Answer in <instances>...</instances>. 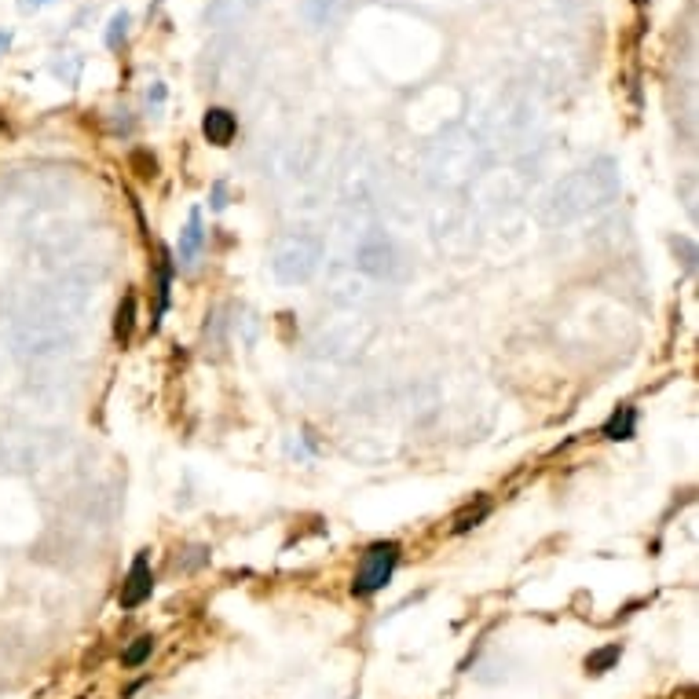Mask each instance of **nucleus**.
Here are the masks:
<instances>
[{"instance_id": "obj_1", "label": "nucleus", "mask_w": 699, "mask_h": 699, "mask_svg": "<svg viewBox=\"0 0 699 699\" xmlns=\"http://www.w3.org/2000/svg\"><path fill=\"white\" fill-rule=\"evenodd\" d=\"M615 194H619V176L612 172V161H601L593 169L575 172L571 180H564L553 190L550 220H575L582 212H597V209L612 205Z\"/></svg>"}, {"instance_id": "obj_2", "label": "nucleus", "mask_w": 699, "mask_h": 699, "mask_svg": "<svg viewBox=\"0 0 699 699\" xmlns=\"http://www.w3.org/2000/svg\"><path fill=\"white\" fill-rule=\"evenodd\" d=\"M319 257H323V246L315 235H286L279 246H275V275L283 283H308L319 268Z\"/></svg>"}, {"instance_id": "obj_3", "label": "nucleus", "mask_w": 699, "mask_h": 699, "mask_svg": "<svg viewBox=\"0 0 699 699\" xmlns=\"http://www.w3.org/2000/svg\"><path fill=\"white\" fill-rule=\"evenodd\" d=\"M396 568H399V546H396V542H374V546L363 553L359 568H355L352 593H355V597H370V593L385 590V586L392 582Z\"/></svg>"}, {"instance_id": "obj_4", "label": "nucleus", "mask_w": 699, "mask_h": 699, "mask_svg": "<svg viewBox=\"0 0 699 699\" xmlns=\"http://www.w3.org/2000/svg\"><path fill=\"white\" fill-rule=\"evenodd\" d=\"M355 264H359V272H366V275H374V279H392L396 275V246L385 239V235H366L363 242H359V250H355Z\"/></svg>"}, {"instance_id": "obj_5", "label": "nucleus", "mask_w": 699, "mask_h": 699, "mask_svg": "<svg viewBox=\"0 0 699 699\" xmlns=\"http://www.w3.org/2000/svg\"><path fill=\"white\" fill-rule=\"evenodd\" d=\"M150 593H154V575H150V557L147 553H136V560H132V568H128V575H125V582H121V608L125 612H132V608H139L143 601H150Z\"/></svg>"}, {"instance_id": "obj_6", "label": "nucleus", "mask_w": 699, "mask_h": 699, "mask_svg": "<svg viewBox=\"0 0 699 699\" xmlns=\"http://www.w3.org/2000/svg\"><path fill=\"white\" fill-rule=\"evenodd\" d=\"M201 132H205L209 143L227 147L231 139H235V132H239V118L231 114L227 107H209L205 118H201Z\"/></svg>"}, {"instance_id": "obj_7", "label": "nucleus", "mask_w": 699, "mask_h": 699, "mask_svg": "<svg viewBox=\"0 0 699 699\" xmlns=\"http://www.w3.org/2000/svg\"><path fill=\"white\" fill-rule=\"evenodd\" d=\"M201 239H205V231H201V212L194 209L187 227H183V235H180V268H190L198 261V250H201Z\"/></svg>"}, {"instance_id": "obj_8", "label": "nucleus", "mask_w": 699, "mask_h": 699, "mask_svg": "<svg viewBox=\"0 0 699 699\" xmlns=\"http://www.w3.org/2000/svg\"><path fill=\"white\" fill-rule=\"evenodd\" d=\"M604 439H633L637 436V406H619V410H612V417L604 421Z\"/></svg>"}, {"instance_id": "obj_9", "label": "nucleus", "mask_w": 699, "mask_h": 699, "mask_svg": "<svg viewBox=\"0 0 699 699\" xmlns=\"http://www.w3.org/2000/svg\"><path fill=\"white\" fill-rule=\"evenodd\" d=\"M619 659H622V644L597 648V652H590V655H586V673H604V670H612Z\"/></svg>"}, {"instance_id": "obj_10", "label": "nucleus", "mask_w": 699, "mask_h": 699, "mask_svg": "<svg viewBox=\"0 0 699 699\" xmlns=\"http://www.w3.org/2000/svg\"><path fill=\"white\" fill-rule=\"evenodd\" d=\"M132 326H136V297L128 293V297L121 301V308H118V323H114V337H118L121 344H128V337H132Z\"/></svg>"}, {"instance_id": "obj_11", "label": "nucleus", "mask_w": 699, "mask_h": 699, "mask_svg": "<svg viewBox=\"0 0 699 699\" xmlns=\"http://www.w3.org/2000/svg\"><path fill=\"white\" fill-rule=\"evenodd\" d=\"M169 286H172V257H169V250H161V264H158V315L169 308Z\"/></svg>"}, {"instance_id": "obj_12", "label": "nucleus", "mask_w": 699, "mask_h": 699, "mask_svg": "<svg viewBox=\"0 0 699 699\" xmlns=\"http://www.w3.org/2000/svg\"><path fill=\"white\" fill-rule=\"evenodd\" d=\"M150 652H154V637H150V633H143V637H136V641L121 652V663H125V666H139V663H147V659H150Z\"/></svg>"}, {"instance_id": "obj_13", "label": "nucleus", "mask_w": 699, "mask_h": 699, "mask_svg": "<svg viewBox=\"0 0 699 699\" xmlns=\"http://www.w3.org/2000/svg\"><path fill=\"white\" fill-rule=\"evenodd\" d=\"M488 513H491V506H488V502H480L477 509H469V513H461V517L454 520V531L461 535V531H469V528H477V524H480V520H484Z\"/></svg>"}, {"instance_id": "obj_14", "label": "nucleus", "mask_w": 699, "mask_h": 699, "mask_svg": "<svg viewBox=\"0 0 699 699\" xmlns=\"http://www.w3.org/2000/svg\"><path fill=\"white\" fill-rule=\"evenodd\" d=\"M125 34H128V15H125V12H118V15L110 19V34H107V48H118V45L125 41Z\"/></svg>"}, {"instance_id": "obj_15", "label": "nucleus", "mask_w": 699, "mask_h": 699, "mask_svg": "<svg viewBox=\"0 0 699 699\" xmlns=\"http://www.w3.org/2000/svg\"><path fill=\"white\" fill-rule=\"evenodd\" d=\"M212 205H216V209H223V205H227V201H223V183H216V194H212Z\"/></svg>"}, {"instance_id": "obj_16", "label": "nucleus", "mask_w": 699, "mask_h": 699, "mask_svg": "<svg viewBox=\"0 0 699 699\" xmlns=\"http://www.w3.org/2000/svg\"><path fill=\"white\" fill-rule=\"evenodd\" d=\"M23 5L30 8V5H48V0H23Z\"/></svg>"}]
</instances>
